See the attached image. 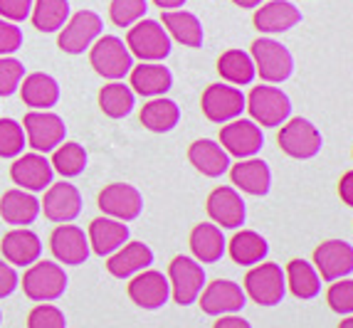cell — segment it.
Returning a JSON list of instances; mask_svg holds the SVG:
<instances>
[{
	"label": "cell",
	"mask_w": 353,
	"mask_h": 328,
	"mask_svg": "<svg viewBox=\"0 0 353 328\" xmlns=\"http://www.w3.org/2000/svg\"><path fill=\"white\" fill-rule=\"evenodd\" d=\"M20 287H23L25 296L30 301H37V304L57 301L67 291L65 267H59L57 262H48V259L45 262L37 259L35 264H30L28 269H25Z\"/></svg>",
	"instance_id": "6da1fadb"
},
{
	"label": "cell",
	"mask_w": 353,
	"mask_h": 328,
	"mask_svg": "<svg viewBox=\"0 0 353 328\" xmlns=\"http://www.w3.org/2000/svg\"><path fill=\"white\" fill-rule=\"evenodd\" d=\"M89 62L97 74L112 79V82L124 79L134 70V54L129 52L126 42L117 35H101L89 47Z\"/></svg>",
	"instance_id": "7a4b0ae2"
},
{
	"label": "cell",
	"mask_w": 353,
	"mask_h": 328,
	"mask_svg": "<svg viewBox=\"0 0 353 328\" xmlns=\"http://www.w3.org/2000/svg\"><path fill=\"white\" fill-rule=\"evenodd\" d=\"M245 294L259 306H277L287 296V276L274 262H259L245 276Z\"/></svg>",
	"instance_id": "3957f363"
},
{
	"label": "cell",
	"mask_w": 353,
	"mask_h": 328,
	"mask_svg": "<svg viewBox=\"0 0 353 328\" xmlns=\"http://www.w3.org/2000/svg\"><path fill=\"white\" fill-rule=\"evenodd\" d=\"M252 62L257 74L270 84L287 82L292 72H294V57L282 42L272 40V37H259L252 42Z\"/></svg>",
	"instance_id": "277c9868"
},
{
	"label": "cell",
	"mask_w": 353,
	"mask_h": 328,
	"mask_svg": "<svg viewBox=\"0 0 353 328\" xmlns=\"http://www.w3.org/2000/svg\"><path fill=\"white\" fill-rule=\"evenodd\" d=\"M126 47L141 62H161V59L171 54L173 42L161 23H156V20H139V23L129 28Z\"/></svg>",
	"instance_id": "5b68a950"
},
{
	"label": "cell",
	"mask_w": 353,
	"mask_h": 328,
	"mask_svg": "<svg viewBox=\"0 0 353 328\" xmlns=\"http://www.w3.org/2000/svg\"><path fill=\"white\" fill-rule=\"evenodd\" d=\"M248 112L259 129H274L289 121L292 101L277 87H254L248 96Z\"/></svg>",
	"instance_id": "8992f818"
},
{
	"label": "cell",
	"mask_w": 353,
	"mask_h": 328,
	"mask_svg": "<svg viewBox=\"0 0 353 328\" xmlns=\"http://www.w3.org/2000/svg\"><path fill=\"white\" fill-rule=\"evenodd\" d=\"M168 284H171L173 301L178 306H190L205 289V269L198 259L178 254L168 264Z\"/></svg>",
	"instance_id": "52a82bcc"
},
{
	"label": "cell",
	"mask_w": 353,
	"mask_h": 328,
	"mask_svg": "<svg viewBox=\"0 0 353 328\" xmlns=\"http://www.w3.org/2000/svg\"><path fill=\"white\" fill-rule=\"evenodd\" d=\"M277 141H279V146H282V151L296 161L314 158V156L321 153V146H324L321 131H319L309 119H301V116L284 121Z\"/></svg>",
	"instance_id": "ba28073f"
},
{
	"label": "cell",
	"mask_w": 353,
	"mask_h": 328,
	"mask_svg": "<svg viewBox=\"0 0 353 328\" xmlns=\"http://www.w3.org/2000/svg\"><path fill=\"white\" fill-rule=\"evenodd\" d=\"M203 114L212 123H230L248 109V96L232 84H210L203 92Z\"/></svg>",
	"instance_id": "9c48e42d"
},
{
	"label": "cell",
	"mask_w": 353,
	"mask_h": 328,
	"mask_svg": "<svg viewBox=\"0 0 353 328\" xmlns=\"http://www.w3.org/2000/svg\"><path fill=\"white\" fill-rule=\"evenodd\" d=\"M28 146L35 153H52L59 143H65L67 126L65 121L52 112H28L23 121Z\"/></svg>",
	"instance_id": "30bf717a"
},
{
	"label": "cell",
	"mask_w": 353,
	"mask_h": 328,
	"mask_svg": "<svg viewBox=\"0 0 353 328\" xmlns=\"http://www.w3.org/2000/svg\"><path fill=\"white\" fill-rule=\"evenodd\" d=\"M101 30H104V25H101V18L97 12L79 10L67 20L65 28L59 30L57 45L67 54H82L84 50H89L99 40Z\"/></svg>",
	"instance_id": "8fae6325"
},
{
	"label": "cell",
	"mask_w": 353,
	"mask_h": 328,
	"mask_svg": "<svg viewBox=\"0 0 353 328\" xmlns=\"http://www.w3.org/2000/svg\"><path fill=\"white\" fill-rule=\"evenodd\" d=\"M220 146L228 151V156H235L240 161L254 158L265 146V134L252 119H235V121L223 123Z\"/></svg>",
	"instance_id": "7c38bea8"
},
{
	"label": "cell",
	"mask_w": 353,
	"mask_h": 328,
	"mask_svg": "<svg viewBox=\"0 0 353 328\" xmlns=\"http://www.w3.org/2000/svg\"><path fill=\"white\" fill-rule=\"evenodd\" d=\"M97 205L106 217L121 220V223H131L143 212V195L129 183H112L97 198Z\"/></svg>",
	"instance_id": "4fadbf2b"
},
{
	"label": "cell",
	"mask_w": 353,
	"mask_h": 328,
	"mask_svg": "<svg viewBox=\"0 0 353 328\" xmlns=\"http://www.w3.org/2000/svg\"><path fill=\"white\" fill-rule=\"evenodd\" d=\"M201 309L208 316H228V314H237L248 304V294L240 284L230 279H215L201 291Z\"/></svg>",
	"instance_id": "5bb4252c"
},
{
	"label": "cell",
	"mask_w": 353,
	"mask_h": 328,
	"mask_svg": "<svg viewBox=\"0 0 353 328\" xmlns=\"http://www.w3.org/2000/svg\"><path fill=\"white\" fill-rule=\"evenodd\" d=\"M129 299L134 301L139 309L156 311L161 306L168 304L171 299V284L163 271L156 269H143L129 281Z\"/></svg>",
	"instance_id": "9a60e30c"
},
{
	"label": "cell",
	"mask_w": 353,
	"mask_h": 328,
	"mask_svg": "<svg viewBox=\"0 0 353 328\" xmlns=\"http://www.w3.org/2000/svg\"><path fill=\"white\" fill-rule=\"evenodd\" d=\"M208 215L220 229H237L248 220V207L235 187L220 185L208 195Z\"/></svg>",
	"instance_id": "2e32d148"
},
{
	"label": "cell",
	"mask_w": 353,
	"mask_h": 328,
	"mask_svg": "<svg viewBox=\"0 0 353 328\" xmlns=\"http://www.w3.org/2000/svg\"><path fill=\"white\" fill-rule=\"evenodd\" d=\"M314 267L324 281L346 279L353 271V247L343 240H326L314 249Z\"/></svg>",
	"instance_id": "e0dca14e"
},
{
	"label": "cell",
	"mask_w": 353,
	"mask_h": 328,
	"mask_svg": "<svg viewBox=\"0 0 353 328\" xmlns=\"http://www.w3.org/2000/svg\"><path fill=\"white\" fill-rule=\"evenodd\" d=\"M40 212H45L50 223L67 225L79 217L82 212V195L72 183H52L45 193V200L40 203Z\"/></svg>",
	"instance_id": "ac0fdd59"
},
{
	"label": "cell",
	"mask_w": 353,
	"mask_h": 328,
	"mask_svg": "<svg viewBox=\"0 0 353 328\" xmlns=\"http://www.w3.org/2000/svg\"><path fill=\"white\" fill-rule=\"evenodd\" d=\"M50 249H52L54 259L59 264H70V267H79L89 259V237L84 234L82 227L77 225H57L54 232L50 234Z\"/></svg>",
	"instance_id": "d6986e66"
},
{
	"label": "cell",
	"mask_w": 353,
	"mask_h": 328,
	"mask_svg": "<svg viewBox=\"0 0 353 328\" xmlns=\"http://www.w3.org/2000/svg\"><path fill=\"white\" fill-rule=\"evenodd\" d=\"M52 163H50L42 153H25L18 156L15 163L10 165V178L12 183L20 187V190H28V193H40L45 187L52 185Z\"/></svg>",
	"instance_id": "ffe728a7"
},
{
	"label": "cell",
	"mask_w": 353,
	"mask_h": 328,
	"mask_svg": "<svg viewBox=\"0 0 353 328\" xmlns=\"http://www.w3.org/2000/svg\"><path fill=\"white\" fill-rule=\"evenodd\" d=\"M87 237L92 252L99 254V257H112L117 249H121L129 242V225L106 215L97 217V220L89 223Z\"/></svg>",
	"instance_id": "44dd1931"
},
{
	"label": "cell",
	"mask_w": 353,
	"mask_h": 328,
	"mask_svg": "<svg viewBox=\"0 0 353 328\" xmlns=\"http://www.w3.org/2000/svg\"><path fill=\"white\" fill-rule=\"evenodd\" d=\"M3 257L12 267H30L35 264L42 254V240L37 237L32 229L28 227H15L3 237L0 242Z\"/></svg>",
	"instance_id": "7402d4cb"
},
{
	"label": "cell",
	"mask_w": 353,
	"mask_h": 328,
	"mask_svg": "<svg viewBox=\"0 0 353 328\" xmlns=\"http://www.w3.org/2000/svg\"><path fill=\"white\" fill-rule=\"evenodd\" d=\"M301 23V10L287 0H272L257 8L254 12V28L265 35H279Z\"/></svg>",
	"instance_id": "603a6c76"
},
{
	"label": "cell",
	"mask_w": 353,
	"mask_h": 328,
	"mask_svg": "<svg viewBox=\"0 0 353 328\" xmlns=\"http://www.w3.org/2000/svg\"><path fill=\"white\" fill-rule=\"evenodd\" d=\"M151 264H153L151 247L143 245V242H126L121 249H117V252L109 257L106 271L112 276H117V279H131V276H136L139 271L151 269Z\"/></svg>",
	"instance_id": "cb8c5ba5"
},
{
	"label": "cell",
	"mask_w": 353,
	"mask_h": 328,
	"mask_svg": "<svg viewBox=\"0 0 353 328\" xmlns=\"http://www.w3.org/2000/svg\"><path fill=\"white\" fill-rule=\"evenodd\" d=\"M230 178H232V185L240 187L242 193L254 195V198L267 195L272 187V170L262 158L240 161L237 165L230 168Z\"/></svg>",
	"instance_id": "d4e9b609"
},
{
	"label": "cell",
	"mask_w": 353,
	"mask_h": 328,
	"mask_svg": "<svg viewBox=\"0 0 353 328\" xmlns=\"http://www.w3.org/2000/svg\"><path fill=\"white\" fill-rule=\"evenodd\" d=\"M20 96L32 112H50L59 101V84L45 72H32L20 82Z\"/></svg>",
	"instance_id": "484cf974"
},
{
	"label": "cell",
	"mask_w": 353,
	"mask_h": 328,
	"mask_svg": "<svg viewBox=\"0 0 353 328\" xmlns=\"http://www.w3.org/2000/svg\"><path fill=\"white\" fill-rule=\"evenodd\" d=\"M129 74H131V89H134V94H141V96H148V99L163 96L173 87L171 70L163 67L161 62H141Z\"/></svg>",
	"instance_id": "4316f807"
},
{
	"label": "cell",
	"mask_w": 353,
	"mask_h": 328,
	"mask_svg": "<svg viewBox=\"0 0 353 328\" xmlns=\"http://www.w3.org/2000/svg\"><path fill=\"white\" fill-rule=\"evenodd\" d=\"M37 215H40V200L32 193H28V190L12 187V190H8V193L0 198V217H3L8 225L28 227V225L35 223Z\"/></svg>",
	"instance_id": "83f0119b"
},
{
	"label": "cell",
	"mask_w": 353,
	"mask_h": 328,
	"mask_svg": "<svg viewBox=\"0 0 353 328\" xmlns=\"http://www.w3.org/2000/svg\"><path fill=\"white\" fill-rule=\"evenodd\" d=\"M190 252H193V259H198L201 264L220 262L228 252L223 229L210 223L195 225L193 232H190Z\"/></svg>",
	"instance_id": "f1b7e54d"
},
{
	"label": "cell",
	"mask_w": 353,
	"mask_h": 328,
	"mask_svg": "<svg viewBox=\"0 0 353 328\" xmlns=\"http://www.w3.org/2000/svg\"><path fill=\"white\" fill-rule=\"evenodd\" d=\"M188 158L195 165V170H201L208 178H220L230 170V156L218 141L198 139L195 143H190Z\"/></svg>",
	"instance_id": "f546056e"
},
{
	"label": "cell",
	"mask_w": 353,
	"mask_h": 328,
	"mask_svg": "<svg viewBox=\"0 0 353 328\" xmlns=\"http://www.w3.org/2000/svg\"><path fill=\"white\" fill-rule=\"evenodd\" d=\"M284 276H287V289L294 294L296 299L309 301L321 294V276H319L316 267L306 259H292L287 264Z\"/></svg>",
	"instance_id": "4dcf8cb0"
},
{
	"label": "cell",
	"mask_w": 353,
	"mask_h": 328,
	"mask_svg": "<svg viewBox=\"0 0 353 328\" xmlns=\"http://www.w3.org/2000/svg\"><path fill=\"white\" fill-rule=\"evenodd\" d=\"M228 252L235 264L242 267H254V264L265 262V257L270 254V245L259 232L254 229H240V232L228 242Z\"/></svg>",
	"instance_id": "1f68e13d"
},
{
	"label": "cell",
	"mask_w": 353,
	"mask_h": 328,
	"mask_svg": "<svg viewBox=\"0 0 353 328\" xmlns=\"http://www.w3.org/2000/svg\"><path fill=\"white\" fill-rule=\"evenodd\" d=\"M163 28L165 32L185 47H201L203 45V25L198 15L188 10H165L163 12Z\"/></svg>",
	"instance_id": "d6a6232c"
},
{
	"label": "cell",
	"mask_w": 353,
	"mask_h": 328,
	"mask_svg": "<svg viewBox=\"0 0 353 328\" xmlns=\"http://www.w3.org/2000/svg\"><path fill=\"white\" fill-rule=\"evenodd\" d=\"M178 121H181V109L176 101L165 99V96L146 101L141 109V123L153 134H168L176 129Z\"/></svg>",
	"instance_id": "836d02e7"
},
{
	"label": "cell",
	"mask_w": 353,
	"mask_h": 328,
	"mask_svg": "<svg viewBox=\"0 0 353 328\" xmlns=\"http://www.w3.org/2000/svg\"><path fill=\"white\" fill-rule=\"evenodd\" d=\"M218 72L225 82L232 84V87H242V84H252V79L257 76L254 70V62L248 52L242 50H228V52L220 54L218 59Z\"/></svg>",
	"instance_id": "e575fe53"
},
{
	"label": "cell",
	"mask_w": 353,
	"mask_h": 328,
	"mask_svg": "<svg viewBox=\"0 0 353 328\" xmlns=\"http://www.w3.org/2000/svg\"><path fill=\"white\" fill-rule=\"evenodd\" d=\"M30 18L40 32H57L70 20V0H35Z\"/></svg>",
	"instance_id": "d590c367"
},
{
	"label": "cell",
	"mask_w": 353,
	"mask_h": 328,
	"mask_svg": "<svg viewBox=\"0 0 353 328\" xmlns=\"http://www.w3.org/2000/svg\"><path fill=\"white\" fill-rule=\"evenodd\" d=\"M136 94L124 82H109L99 92V106L109 119H124L134 112Z\"/></svg>",
	"instance_id": "8d00e7d4"
},
{
	"label": "cell",
	"mask_w": 353,
	"mask_h": 328,
	"mask_svg": "<svg viewBox=\"0 0 353 328\" xmlns=\"http://www.w3.org/2000/svg\"><path fill=\"white\" fill-rule=\"evenodd\" d=\"M52 170H57L62 178H77L82 176L87 168V151L79 143L70 141V143H59L52 151Z\"/></svg>",
	"instance_id": "74e56055"
},
{
	"label": "cell",
	"mask_w": 353,
	"mask_h": 328,
	"mask_svg": "<svg viewBox=\"0 0 353 328\" xmlns=\"http://www.w3.org/2000/svg\"><path fill=\"white\" fill-rule=\"evenodd\" d=\"M25 151V129L15 119H0V158H18Z\"/></svg>",
	"instance_id": "f35d334b"
},
{
	"label": "cell",
	"mask_w": 353,
	"mask_h": 328,
	"mask_svg": "<svg viewBox=\"0 0 353 328\" xmlns=\"http://www.w3.org/2000/svg\"><path fill=\"white\" fill-rule=\"evenodd\" d=\"M148 10L146 0H112L109 6V18L117 28H131L139 20H143Z\"/></svg>",
	"instance_id": "ab89813d"
},
{
	"label": "cell",
	"mask_w": 353,
	"mask_h": 328,
	"mask_svg": "<svg viewBox=\"0 0 353 328\" xmlns=\"http://www.w3.org/2000/svg\"><path fill=\"white\" fill-rule=\"evenodd\" d=\"M326 301H329L331 311L341 314V316H351L353 314V279L331 281L329 291H326Z\"/></svg>",
	"instance_id": "60d3db41"
},
{
	"label": "cell",
	"mask_w": 353,
	"mask_h": 328,
	"mask_svg": "<svg viewBox=\"0 0 353 328\" xmlns=\"http://www.w3.org/2000/svg\"><path fill=\"white\" fill-rule=\"evenodd\" d=\"M25 79V67L15 57H0V96H10Z\"/></svg>",
	"instance_id": "b9f144b4"
},
{
	"label": "cell",
	"mask_w": 353,
	"mask_h": 328,
	"mask_svg": "<svg viewBox=\"0 0 353 328\" xmlns=\"http://www.w3.org/2000/svg\"><path fill=\"white\" fill-rule=\"evenodd\" d=\"M28 328H67V318L54 304H37L28 314Z\"/></svg>",
	"instance_id": "7bdbcfd3"
},
{
	"label": "cell",
	"mask_w": 353,
	"mask_h": 328,
	"mask_svg": "<svg viewBox=\"0 0 353 328\" xmlns=\"http://www.w3.org/2000/svg\"><path fill=\"white\" fill-rule=\"evenodd\" d=\"M23 45V32L15 23L0 18V57H8Z\"/></svg>",
	"instance_id": "ee69618b"
},
{
	"label": "cell",
	"mask_w": 353,
	"mask_h": 328,
	"mask_svg": "<svg viewBox=\"0 0 353 328\" xmlns=\"http://www.w3.org/2000/svg\"><path fill=\"white\" fill-rule=\"evenodd\" d=\"M32 3L35 0H0V18L10 20V23H20V20L30 18Z\"/></svg>",
	"instance_id": "f6af8a7d"
},
{
	"label": "cell",
	"mask_w": 353,
	"mask_h": 328,
	"mask_svg": "<svg viewBox=\"0 0 353 328\" xmlns=\"http://www.w3.org/2000/svg\"><path fill=\"white\" fill-rule=\"evenodd\" d=\"M18 287H20V276L15 271V267L8 264L6 259H0V299H8Z\"/></svg>",
	"instance_id": "bcb514c9"
},
{
	"label": "cell",
	"mask_w": 353,
	"mask_h": 328,
	"mask_svg": "<svg viewBox=\"0 0 353 328\" xmlns=\"http://www.w3.org/2000/svg\"><path fill=\"white\" fill-rule=\"evenodd\" d=\"M212 328H252V323L248 318L237 316V314H228V316H218Z\"/></svg>",
	"instance_id": "7dc6e473"
},
{
	"label": "cell",
	"mask_w": 353,
	"mask_h": 328,
	"mask_svg": "<svg viewBox=\"0 0 353 328\" xmlns=\"http://www.w3.org/2000/svg\"><path fill=\"white\" fill-rule=\"evenodd\" d=\"M339 195H341V200L348 207H353V170L343 173L341 183H339Z\"/></svg>",
	"instance_id": "c3c4849f"
},
{
	"label": "cell",
	"mask_w": 353,
	"mask_h": 328,
	"mask_svg": "<svg viewBox=\"0 0 353 328\" xmlns=\"http://www.w3.org/2000/svg\"><path fill=\"white\" fill-rule=\"evenodd\" d=\"M161 10H176V8H183L185 6V0H153Z\"/></svg>",
	"instance_id": "681fc988"
},
{
	"label": "cell",
	"mask_w": 353,
	"mask_h": 328,
	"mask_svg": "<svg viewBox=\"0 0 353 328\" xmlns=\"http://www.w3.org/2000/svg\"><path fill=\"white\" fill-rule=\"evenodd\" d=\"M235 6H240V8H259L262 6V0H232Z\"/></svg>",
	"instance_id": "f907efd6"
},
{
	"label": "cell",
	"mask_w": 353,
	"mask_h": 328,
	"mask_svg": "<svg viewBox=\"0 0 353 328\" xmlns=\"http://www.w3.org/2000/svg\"><path fill=\"white\" fill-rule=\"evenodd\" d=\"M339 328H353V314H351V316L343 318V321L339 323Z\"/></svg>",
	"instance_id": "816d5d0a"
},
{
	"label": "cell",
	"mask_w": 353,
	"mask_h": 328,
	"mask_svg": "<svg viewBox=\"0 0 353 328\" xmlns=\"http://www.w3.org/2000/svg\"><path fill=\"white\" fill-rule=\"evenodd\" d=\"M0 321H3V311H0Z\"/></svg>",
	"instance_id": "f5cc1de1"
}]
</instances>
